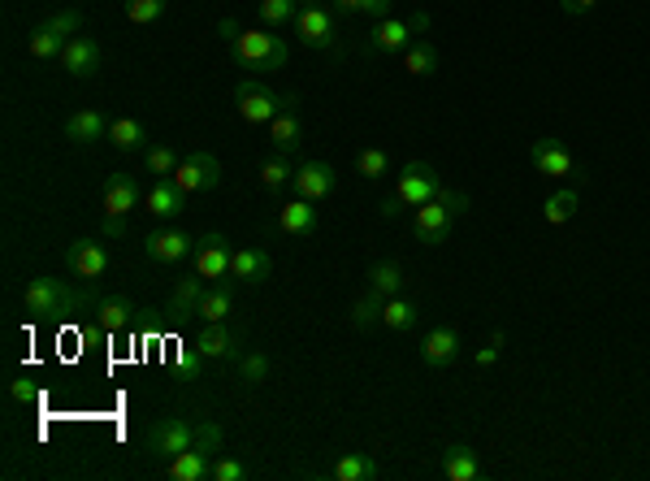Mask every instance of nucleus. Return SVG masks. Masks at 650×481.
<instances>
[{"label":"nucleus","mask_w":650,"mask_h":481,"mask_svg":"<svg viewBox=\"0 0 650 481\" xmlns=\"http://www.w3.org/2000/svg\"><path fill=\"white\" fill-rule=\"evenodd\" d=\"M460 213H468V195L464 191H442L438 200L416 204V213H412V239L425 243V247L447 243L451 239V226H455V217H460Z\"/></svg>","instance_id":"f257e3e1"},{"label":"nucleus","mask_w":650,"mask_h":481,"mask_svg":"<svg viewBox=\"0 0 650 481\" xmlns=\"http://www.w3.org/2000/svg\"><path fill=\"white\" fill-rule=\"evenodd\" d=\"M22 304H26V312H31L35 321H57V317L78 312L83 299H78L61 278H31L22 286Z\"/></svg>","instance_id":"f03ea898"},{"label":"nucleus","mask_w":650,"mask_h":481,"mask_svg":"<svg viewBox=\"0 0 650 481\" xmlns=\"http://www.w3.org/2000/svg\"><path fill=\"white\" fill-rule=\"evenodd\" d=\"M230 52L243 70H282L286 65V44L273 31H239L230 39Z\"/></svg>","instance_id":"7ed1b4c3"},{"label":"nucleus","mask_w":650,"mask_h":481,"mask_svg":"<svg viewBox=\"0 0 650 481\" xmlns=\"http://www.w3.org/2000/svg\"><path fill=\"white\" fill-rule=\"evenodd\" d=\"M195 442V421L187 416H161V421L148 425V434H143V451L152 455V460L169 464L174 455H182Z\"/></svg>","instance_id":"20e7f679"},{"label":"nucleus","mask_w":650,"mask_h":481,"mask_svg":"<svg viewBox=\"0 0 650 481\" xmlns=\"http://www.w3.org/2000/svg\"><path fill=\"white\" fill-rule=\"evenodd\" d=\"M234 104H239V117L252 126H269L273 117L282 113L286 96H278L269 83H260V78H239L234 83Z\"/></svg>","instance_id":"39448f33"},{"label":"nucleus","mask_w":650,"mask_h":481,"mask_svg":"<svg viewBox=\"0 0 650 481\" xmlns=\"http://www.w3.org/2000/svg\"><path fill=\"white\" fill-rule=\"evenodd\" d=\"M529 161H533V169H538L542 178H555V182H577V178H581V182H585L577 156L568 152L564 139H533Z\"/></svg>","instance_id":"423d86ee"},{"label":"nucleus","mask_w":650,"mask_h":481,"mask_svg":"<svg viewBox=\"0 0 650 481\" xmlns=\"http://www.w3.org/2000/svg\"><path fill=\"white\" fill-rule=\"evenodd\" d=\"M416 31H429L425 13H412V18H377L373 35H369V52H377V57H395V52H403L412 44Z\"/></svg>","instance_id":"0eeeda50"},{"label":"nucleus","mask_w":650,"mask_h":481,"mask_svg":"<svg viewBox=\"0 0 650 481\" xmlns=\"http://www.w3.org/2000/svg\"><path fill=\"white\" fill-rule=\"evenodd\" d=\"M442 191H447V187H442L438 169L429 165V161H408V165L399 169V187H395V195L403 200V208L429 204V200H438Z\"/></svg>","instance_id":"6e6552de"},{"label":"nucleus","mask_w":650,"mask_h":481,"mask_svg":"<svg viewBox=\"0 0 650 481\" xmlns=\"http://www.w3.org/2000/svg\"><path fill=\"white\" fill-rule=\"evenodd\" d=\"M195 252V234H187L174 221H165V226H156L143 234V256L156 260V265H178L182 256Z\"/></svg>","instance_id":"1a4fd4ad"},{"label":"nucleus","mask_w":650,"mask_h":481,"mask_svg":"<svg viewBox=\"0 0 650 481\" xmlns=\"http://www.w3.org/2000/svg\"><path fill=\"white\" fill-rule=\"evenodd\" d=\"M230 256H234L230 239L221 230H213V234H204V239H195L191 265H195V273H200L204 282H226L230 278Z\"/></svg>","instance_id":"9d476101"},{"label":"nucleus","mask_w":650,"mask_h":481,"mask_svg":"<svg viewBox=\"0 0 650 481\" xmlns=\"http://www.w3.org/2000/svg\"><path fill=\"white\" fill-rule=\"evenodd\" d=\"M291 26L304 48H338V18L325 5H304Z\"/></svg>","instance_id":"9b49d317"},{"label":"nucleus","mask_w":650,"mask_h":481,"mask_svg":"<svg viewBox=\"0 0 650 481\" xmlns=\"http://www.w3.org/2000/svg\"><path fill=\"white\" fill-rule=\"evenodd\" d=\"M239 343H243V334L230 330L226 321H204L191 347H195V356L200 360H239L243 356Z\"/></svg>","instance_id":"f8f14e48"},{"label":"nucleus","mask_w":650,"mask_h":481,"mask_svg":"<svg viewBox=\"0 0 650 481\" xmlns=\"http://www.w3.org/2000/svg\"><path fill=\"white\" fill-rule=\"evenodd\" d=\"M174 182L187 195L195 191H213L217 182H221V161L213 152H191V156H182L178 169H174Z\"/></svg>","instance_id":"ddd939ff"},{"label":"nucleus","mask_w":650,"mask_h":481,"mask_svg":"<svg viewBox=\"0 0 650 481\" xmlns=\"http://www.w3.org/2000/svg\"><path fill=\"white\" fill-rule=\"evenodd\" d=\"M291 187H295V195H304V200L321 204V200H330V195H334L338 174H334V165H325V161H304V165H295Z\"/></svg>","instance_id":"4468645a"},{"label":"nucleus","mask_w":650,"mask_h":481,"mask_svg":"<svg viewBox=\"0 0 650 481\" xmlns=\"http://www.w3.org/2000/svg\"><path fill=\"white\" fill-rule=\"evenodd\" d=\"M269 143H273V152H286V156L304 143V113H299V96H286L282 113L269 122Z\"/></svg>","instance_id":"2eb2a0df"},{"label":"nucleus","mask_w":650,"mask_h":481,"mask_svg":"<svg viewBox=\"0 0 650 481\" xmlns=\"http://www.w3.org/2000/svg\"><path fill=\"white\" fill-rule=\"evenodd\" d=\"M460 330L455 325H434L425 338H421V360L425 369H447V364L460 360Z\"/></svg>","instance_id":"dca6fc26"},{"label":"nucleus","mask_w":650,"mask_h":481,"mask_svg":"<svg viewBox=\"0 0 650 481\" xmlns=\"http://www.w3.org/2000/svg\"><path fill=\"white\" fill-rule=\"evenodd\" d=\"M143 208H148L156 221H178L187 213V191H182L174 178H156L148 195H143Z\"/></svg>","instance_id":"f3484780"},{"label":"nucleus","mask_w":650,"mask_h":481,"mask_svg":"<svg viewBox=\"0 0 650 481\" xmlns=\"http://www.w3.org/2000/svg\"><path fill=\"white\" fill-rule=\"evenodd\" d=\"M143 195H148V191L139 187L135 174H109V178H104V213H109V217H126L130 208L143 204Z\"/></svg>","instance_id":"a211bd4d"},{"label":"nucleus","mask_w":650,"mask_h":481,"mask_svg":"<svg viewBox=\"0 0 650 481\" xmlns=\"http://www.w3.org/2000/svg\"><path fill=\"white\" fill-rule=\"evenodd\" d=\"M100 61H104V52H100L96 39H87V35H74L70 44H65V52H61V65H65V74L70 78H96Z\"/></svg>","instance_id":"6ab92c4d"},{"label":"nucleus","mask_w":650,"mask_h":481,"mask_svg":"<svg viewBox=\"0 0 650 481\" xmlns=\"http://www.w3.org/2000/svg\"><path fill=\"white\" fill-rule=\"evenodd\" d=\"M65 265H70L78 278H104L109 269V252H104L100 239H74L65 247Z\"/></svg>","instance_id":"aec40b11"},{"label":"nucleus","mask_w":650,"mask_h":481,"mask_svg":"<svg viewBox=\"0 0 650 481\" xmlns=\"http://www.w3.org/2000/svg\"><path fill=\"white\" fill-rule=\"evenodd\" d=\"M269 273H273V260H269L265 247H234V256H230V278L234 282L260 286V282H269Z\"/></svg>","instance_id":"412c9836"},{"label":"nucleus","mask_w":650,"mask_h":481,"mask_svg":"<svg viewBox=\"0 0 650 481\" xmlns=\"http://www.w3.org/2000/svg\"><path fill=\"white\" fill-rule=\"evenodd\" d=\"M213 460H217L213 451H204V447H195L191 442L187 451L165 464V477L169 481H213Z\"/></svg>","instance_id":"4be33fe9"},{"label":"nucleus","mask_w":650,"mask_h":481,"mask_svg":"<svg viewBox=\"0 0 650 481\" xmlns=\"http://www.w3.org/2000/svg\"><path fill=\"white\" fill-rule=\"evenodd\" d=\"M200 299H204V278L191 273V278L174 282V295H169V321H200Z\"/></svg>","instance_id":"5701e85b"},{"label":"nucleus","mask_w":650,"mask_h":481,"mask_svg":"<svg viewBox=\"0 0 650 481\" xmlns=\"http://www.w3.org/2000/svg\"><path fill=\"white\" fill-rule=\"evenodd\" d=\"M278 230L291 234V239H308V234H317V208L304 195H295V200H286L278 208Z\"/></svg>","instance_id":"b1692460"},{"label":"nucleus","mask_w":650,"mask_h":481,"mask_svg":"<svg viewBox=\"0 0 650 481\" xmlns=\"http://www.w3.org/2000/svg\"><path fill=\"white\" fill-rule=\"evenodd\" d=\"M109 126L113 122L100 109H78V113H70V122H65V139L87 148V143H96V139H109Z\"/></svg>","instance_id":"393cba45"},{"label":"nucleus","mask_w":650,"mask_h":481,"mask_svg":"<svg viewBox=\"0 0 650 481\" xmlns=\"http://www.w3.org/2000/svg\"><path fill=\"white\" fill-rule=\"evenodd\" d=\"M442 477L447 481H477L481 477L477 451L468 447V442H451V447L442 451Z\"/></svg>","instance_id":"a878e982"},{"label":"nucleus","mask_w":650,"mask_h":481,"mask_svg":"<svg viewBox=\"0 0 650 481\" xmlns=\"http://www.w3.org/2000/svg\"><path fill=\"white\" fill-rule=\"evenodd\" d=\"M130 321H135V304H130L126 295H104L96 304V325L100 330L117 334V330H130Z\"/></svg>","instance_id":"bb28decb"},{"label":"nucleus","mask_w":650,"mask_h":481,"mask_svg":"<svg viewBox=\"0 0 650 481\" xmlns=\"http://www.w3.org/2000/svg\"><path fill=\"white\" fill-rule=\"evenodd\" d=\"M403 70H408L412 78H429V74H438V70H442L438 48L429 44V39H412V44L403 48Z\"/></svg>","instance_id":"cd10ccee"},{"label":"nucleus","mask_w":650,"mask_h":481,"mask_svg":"<svg viewBox=\"0 0 650 481\" xmlns=\"http://www.w3.org/2000/svg\"><path fill=\"white\" fill-rule=\"evenodd\" d=\"M330 477L334 481H373L377 477V460L373 455H364V451H343L330 464Z\"/></svg>","instance_id":"c85d7f7f"},{"label":"nucleus","mask_w":650,"mask_h":481,"mask_svg":"<svg viewBox=\"0 0 650 481\" xmlns=\"http://www.w3.org/2000/svg\"><path fill=\"white\" fill-rule=\"evenodd\" d=\"M65 44H70V39H65V35H57V31H52L48 22H39L35 31L26 35V52H31L35 61H57L61 52H65Z\"/></svg>","instance_id":"c756f323"},{"label":"nucleus","mask_w":650,"mask_h":481,"mask_svg":"<svg viewBox=\"0 0 650 481\" xmlns=\"http://www.w3.org/2000/svg\"><path fill=\"white\" fill-rule=\"evenodd\" d=\"M416 321H421V308H416L412 299H403V295L386 299V308H382V325H386V330L408 334V330H416Z\"/></svg>","instance_id":"7c9ffc66"},{"label":"nucleus","mask_w":650,"mask_h":481,"mask_svg":"<svg viewBox=\"0 0 650 481\" xmlns=\"http://www.w3.org/2000/svg\"><path fill=\"white\" fill-rule=\"evenodd\" d=\"M109 143L117 152H139V148H148V126L135 122V117H117L109 126Z\"/></svg>","instance_id":"2f4dec72"},{"label":"nucleus","mask_w":650,"mask_h":481,"mask_svg":"<svg viewBox=\"0 0 650 481\" xmlns=\"http://www.w3.org/2000/svg\"><path fill=\"white\" fill-rule=\"evenodd\" d=\"M230 312H234V291L226 282H213L200 299V321H226Z\"/></svg>","instance_id":"473e14b6"},{"label":"nucleus","mask_w":650,"mask_h":481,"mask_svg":"<svg viewBox=\"0 0 650 481\" xmlns=\"http://www.w3.org/2000/svg\"><path fill=\"white\" fill-rule=\"evenodd\" d=\"M577 204H581V191H577V187L555 191L551 200H546V208H542L546 226H564V221H572V217H577Z\"/></svg>","instance_id":"72a5a7b5"},{"label":"nucleus","mask_w":650,"mask_h":481,"mask_svg":"<svg viewBox=\"0 0 650 481\" xmlns=\"http://www.w3.org/2000/svg\"><path fill=\"white\" fill-rule=\"evenodd\" d=\"M369 286L382 299L390 295H399L403 291V269H399V260H377V265H369Z\"/></svg>","instance_id":"f704fd0d"},{"label":"nucleus","mask_w":650,"mask_h":481,"mask_svg":"<svg viewBox=\"0 0 650 481\" xmlns=\"http://www.w3.org/2000/svg\"><path fill=\"white\" fill-rule=\"evenodd\" d=\"M382 308H386V299L369 286V291L356 295V304H351V325H356V330H369V325L382 321Z\"/></svg>","instance_id":"c9c22d12"},{"label":"nucleus","mask_w":650,"mask_h":481,"mask_svg":"<svg viewBox=\"0 0 650 481\" xmlns=\"http://www.w3.org/2000/svg\"><path fill=\"white\" fill-rule=\"evenodd\" d=\"M291 178H295V165H291V156L286 152H273L269 161L260 165V187H269V191H282Z\"/></svg>","instance_id":"e433bc0d"},{"label":"nucleus","mask_w":650,"mask_h":481,"mask_svg":"<svg viewBox=\"0 0 650 481\" xmlns=\"http://www.w3.org/2000/svg\"><path fill=\"white\" fill-rule=\"evenodd\" d=\"M182 156L174 148H165V143H156V148H143V169L156 178H174V169H178Z\"/></svg>","instance_id":"4c0bfd02"},{"label":"nucleus","mask_w":650,"mask_h":481,"mask_svg":"<svg viewBox=\"0 0 650 481\" xmlns=\"http://www.w3.org/2000/svg\"><path fill=\"white\" fill-rule=\"evenodd\" d=\"M165 9H169V0H126V5H122L126 22H135V26H152V22H161V18H165Z\"/></svg>","instance_id":"58836bf2"},{"label":"nucleus","mask_w":650,"mask_h":481,"mask_svg":"<svg viewBox=\"0 0 650 481\" xmlns=\"http://www.w3.org/2000/svg\"><path fill=\"white\" fill-rule=\"evenodd\" d=\"M299 13V0H260V22L269 26V31H278V26H291Z\"/></svg>","instance_id":"ea45409f"},{"label":"nucleus","mask_w":650,"mask_h":481,"mask_svg":"<svg viewBox=\"0 0 650 481\" xmlns=\"http://www.w3.org/2000/svg\"><path fill=\"white\" fill-rule=\"evenodd\" d=\"M269 356H260V351H243L239 356V382L243 386H260V382H269Z\"/></svg>","instance_id":"a19ab883"},{"label":"nucleus","mask_w":650,"mask_h":481,"mask_svg":"<svg viewBox=\"0 0 650 481\" xmlns=\"http://www.w3.org/2000/svg\"><path fill=\"white\" fill-rule=\"evenodd\" d=\"M386 169H390V156H386V148H364V152L356 156V174H360L364 182L386 178Z\"/></svg>","instance_id":"79ce46f5"},{"label":"nucleus","mask_w":650,"mask_h":481,"mask_svg":"<svg viewBox=\"0 0 650 481\" xmlns=\"http://www.w3.org/2000/svg\"><path fill=\"white\" fill-rule=\"evenodd\" d=\"M338 13H369V18H390L395 0H334Z\"/></svg>","instance_id":"37998d69"},{"label":"nucleus","mask_w":650,"mask_h":481,"mask_svg":"<svg viewBox=\"0 0 650 481\" xmlns=\"http://www.w3.org/2000/svg\"><path fill=\"white\" fill-rule=\"evenodd\" d=\"M44 22H48L57 35L74 39V31H78V26H83V13H78V9H57V13H52V18H44Z\"/></svg>","instance_id":"c03bdc74"},{"label":"nucleus","mask_w":650,"mask_h":481,"mask_svg":"<svg viewBox=\"0 0 650 481\" xmlns=\"http://www.w3.org/2000/svg\"><path fill=\"white\" fill-rule=\"evenodd\" d=\"M247 477V464L234 460V455H217L213 460V481H243Z\"/></svg>","instance_id":"a18cd8bd"},{"label":"nucleus","mask_w":650,"mask_h":481,"mask_svg":"<svg viewBox=\"0 0 650 481\" xmlns=\"http://www.w3.org/2000/svg\"><path fill=\"white\" fill-rule=\"evenodd\" d=\"M35 395H39V386H35L26 373H18V377L9 382V399H13V403H35Z\"/></svg>","instance_id":"49530a36"},{"label":"nucleus","mask_w":650,"mask_h":481,"mask_svg":"<svg viewBox=\"0 0 650 481\" xmlns=\"http://www.w3.org/2000/svg\"><path fill=\"white\" fill-rule=\"evenodd\" d=\"M559 9H564V13H572V18H581V13L598 9V0H559Z\"/></svg>","instance_id":"de8ad7c7"},{"label":"nucleus","mask_w":650,"mask_h":481,"mask_svg":"<svg viewBox=\"0 0 650 481\" xmlns=\"http://www.w3.org/2000/svg\"><path fill=\"white\" fill-rule=\"evenodd\" d=\"M130 226H126V217H104V226H100V234H109V239H122Z\"/></svg>","instance_id":"09e8293b"},{"label":"nucleus","mask_w":650,"mask_h":481,"mask_svg":"<svg viewBox=\"0 0 650 481\" xmlns=\"http://www.w3.org/2000/svg\"><path fill=\"white\" fill-rule=\"evenodd\" d=\"M494 364H499V347H494V343L481 347L477 351V369H494Z\"/></svg>","instance_id":"8fccbe9b"},{"label":"nucleus","mask_w":650,"mask_h":481,"mask_svg":"<svg viewBox=\"0 0 650 481\" xmlns=\"http://www.w3.org/2000/svg\"><path fill=\"white\" fill-rule=\"evenodd\" d=\"M377 213H382V217H399V213H403V200H399V195H386Z\"/></svg>","instance_id":"3c124183"},{"label":"nucleus","mask_w":650,"mask_h":481,"mask_svg":"<svg viewBox=\"0 0 650 481\" xmlns=\"http://www.w3.org/2000/svg\"><path fill=\"white\" fill-rule=\"evenodd\" d=\"M217 31H221V39H226V44H230V39H234V35H239V26H234V22H221V26H217Z\"/></svg>","instance_id":"603ef678"},{"label":"nucleus","mask_w":650,"mask_h":481,"mask_svg":"<svg viewBox=\"0 0 650 481\" xmlns=\"http://www.w3.org/2000/svg\"><path fill=\"white\" fill-rule=\"evenodd\" d=\"M299 5H325V0H299Z\"/></svg>","instance_id":"864d4df0"}]
</instances>
